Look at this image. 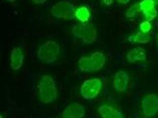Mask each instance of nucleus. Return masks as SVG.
Segmentation results:
<instances>
[{"label": "nucleus", "instance_id": "f257e3e1", "mask_svg": "<svg viewBox=\"0 0 158 118\" xmlns=\"http://www.w3.org/2000/svg\"><path fill=\"white\" fill-rule=\"evenodd\" d=\"M39 95L42 103H52L57 99L56 85L51 76L44 75L41 77L39 85Z\"/></svg>", "mask_w": 158, "mask_h": 118}, {"label": "nucleus", "instance_id": "f03ea898", "mask_svg": "<svg viewBox=\"0 0 158 118\" xmlns=\"http://www.w3.org/2000/svg\"><path fill=\"white\" fill-rule=\"evenodd\" d=\"M60 50L59 44L53 40H49L39 47L37 52V57L43 63L51 64L56 60Z\"/></svg>", "mask_w": 158, "mask_h": 118}, {"label": "nucleus", "instance_id": "7ed1b4c3", "mask_svg": "<svg viewBox=\"0 0 158 118\" xmlns=\"http://www.w3.org/2000/svg\"><path fill=\"white\" fill-rule=\"evenodd\" d=\"M73 35L80 38L85 44H93L97 38L96 27L93 24L81 22L75 24L72 29Z\"/></svg>", "mask_w": 158, "mask_h": 118}, {"label": "nucleus", "instance_id": "20e7f679", "mask_svg": "<svg viewBox=\"0 0 158 118\" xmlns=\"http://www.w3.org/2000/svg\"><path fill=\"white\" fill-rule=\"evenodd\" d=\"M75 6L69 0H62L53 6L51 14L59 19L71 20L75 17Z\"/></svg>", "mask_w": 158, "mask_h": 118}, {"label": "nucleus", "instance_id": "39448f33", "mask_svg": "<svg viewBox=\"0 0 158 118\" xmlns=\"http://www.w3.org/2000/svg\"><path fill=\"white\" fill-rule=\"evenodd\" d=\"M102 87V82L98 78L89 79L83 82L80 93L82 97L86 100H91L97 97Z\"/></svg>", "mask_w": 158, "mask_h": 118}, {"label": "nucleus", "instance_id": "423d86ee", "mask_svg": "<svg viewBox=\"0 0 158 118\" xmlns=\"http://www.w3.org/2000/svg\"><path fill=\"white\" fill-rule=\"evenodd\" d=\"M142 111L146 117H153L158 112V95L150 93L144 96L142 102Z\"/></svg>", "mask_w": 158, "mask_h": 118}, {"label": "nucleus", "instance_id": "0eeeda50", "mask_svg": "<svg viewBox=\"0 0 158 118\" xmlns=\"http://www.w3.org/2000/svg\"><path fill=\"white\" fill-rule=\"evenodd\" d=\"M84 107L78 103L74 102L65 108L61 113L62 118H83L85 116Z\"/></svg>", "mask_w": 158, "mask_h": 118}, {"label": "nucleus", "instance_id": "6e6552de", "mask_svg": "<svg viewBox=\"0 0 158 118\" xmlns=\"http://www.w3.org/2000/svg\"><path fill=\"white\" fill-rule=\"evenodd\" d=\"M129 82V76L127 72L120 70L114 75L113 86L118 92H124L127 90Z\"/></svg>", "mask_w": 158, "mask_h": 118}, {"label": "nucleus", "instance_id": "1a4fd4ad", "mask_svg": "<svg viewBox=\"0 0 158 118\" xmlns=\"http://www.w3.org/2000/svg\"><path fill=\"white\" fill-rule=\"evenodd\" d=\"M155 2L153 0H143L139 4L140 11H142L148 21L154 20L158 14L155 8Z\"/></svg>", "mask_w": 158, "mask_h": 118}, {"label": "nucleus", "instance_id": "9d476101", "mask_svg": "<svg viewBox=\"0 0 158 118\" xmlns=\"http://www.w3.org/2000/svg\"><path fill=\"white\" fill-rule=\"evenodd\" d=\"M24 55L22 49L15 47L13 49L10 56V66L12 70H18L23 65Z\"/></svg>", "mask_w": 158, "mask_h": 118}, {"label": "nucleus", "instance_id": "9b49d317", "mask_svg": "<svg viewBox=\"0 0 158 118\" xmlns=\"http://www.w3.org/2000/svg\"><path fill=\"white\" fill-rule=\"evenodd\" d=\"M97 111L102 118H123L120 111L108 104L101 105Z\"/></svg>", "mask_w": 158, "mask_h": 118}, {"label": "nucleus", "instance_id": "f8f14e48", "mask_svg": "<svg viewBox=\"0 0 158 118\" xmlns=\"http://www.w3.org/2000/svg\"><path fill=\"white\" fill-rule=\"evenodd\" d=\"M126 59L129 63L146 60V54L144 49L142 47H135L127 53Z\"/></svg>", "mask_w": 158, "mask_h": 118}, {"label": "nucleus", "instance_id": "ddd939ff", "mask_svg": "<svg viewBox=\"0 0 158 118\" xmlns=\"http://www.w3.org/2000/svg\"><path fill=\"white\" fill-rule=\"evenodd\" d=\"M94 72L100 70L104 66L106 61V57L104 54L101 52L93 53L89 57Z\"/></svg>", "mask_w": 158, "mask_h": 118}, {"label": "nucleus", "instance_id": "4468645a", "mask_svg": "<svg viewBox=\"0 0 158 118\" xmlns=\"http://www.w3.org/2000/svg\"><path fill=\"white\" fill-rule=\"evenodd\" d=\"M151 39L150 36L143 33L142 32H137L136 34L131 35L128 38V41L132 44L140 43V44H146L149 42Z\"/></svg>", "mask_w": 158, "mask_h": 118}, {"label": "nucleus", "instance_id": "2eb2a0df", "mask_svg": "<svg viewBox=\"0 0 158 118\" xmlns=\"http://www.w3.org/2000/svg\"><path fill=\"white\" fill-rule=\"evenodd\" d=\"M90 16V12L85 6L78 8L75 12V17L81 22H88Z\"/></svg>", "mask_w": 158, "mask_h": 118}, {"label": "nucleus", "instance_id": "dca6fc26", "mask_svg": "<svg viewBox=\"0 0 158 118\" xmlns=\"http://www.w3.org/2000/svg\"><path fill=\"white\" fill-rule=\"evenodd\" d=\"M78 67L79 70L82 72L89 73L94 72L90 58L89 57L83 56L78 60Z\"/></svg>", "mask_w": 158, "mask_h": 118}, {"label": "nucleus", "instance_id": "f3484780", "mask_svg": "<svg viewBox=\"0 0 158 118\" xmlns=\"http://www.w3.org/2000/svg\"><path fill=\"white\" fill-rule=\"evenodd\" d=\"M140 11L139 4H135L130 6L126 12V16L127 18H131L135 17L136 15Z\"/></svg>", "mask_w": 158, "mask_h": 118}, {"label": "nucleus", "instance_id": "a211bd4d", "mask_svg": "<svg viewBox=\"0 0 158 118\" xmlns=\"http://www.w3.org/2000/svg\"><path fill=\"white\" fill-rule=\"evenodd\" d=\"M151 28H152V26H151V22H149V21H146V22H142L140 25V30L141 32H142L144 34H146L148 32H149L151 30Z\"/></svg>", "mask_w": 158, "mask_h": 118}, {"label": "nucleus", "instance_id": "6ab92c4d", "mask_svg": "<svg viewBox=\"0 0 158 118\" xmlns=\"http://www.w3.org/2000/svg\"><path fill=\"white\" fill-rule=\"evenodd\" d=\"M31 1L36 4H43L46 2L47 0H31Z\"/></svg>", "mask_w": 158, "mask_h": 118}, {"label": "nucleus", "instance_id": "aec40b11", "mask_svg": "<svg viewBox=\"0 0 158 118\" xmlns=\"http://www.w3.org/2000/svg\"><path fill=\"white\" fill-rule=\"evenodd\" d=\"M103 2L107 6H110V5L112 4L113 0H102Z\"/></svg>", "mask_w": 158, "mask_h": 118}, {"label": "nucleus", "instance_id": "412c9836", "mask_svg": "<svg viewBox=\"0 0 158 118\" xmlns=\"http://www.w3.org/2000/svg\"><path fill=\"white\" fill-rule=\"evenodd\" d=\"M117 2L120 4H126L129 2L130 0H116Z\"/></svg>", "mask_w": 158, "mask_h": 118}, {"label": "nucleus", "instance_id": "4be33fe9", "mask_svg": "<svg viewBox=\"0 0 158 118\" xmlns=\"http://www.w3.org/2000/svg\"><path fill=\"white\" fill-rule=\"evenodd\" d=\"M6 1H7L8 2H14L16 0H6Z\"/></svg>", "mask_w": 158, "mask_h": 118}, {"label": "nucleus", "instance_id": "5701e85b", "mask_svg": "<svg viewBox=\"0 0 158 118\" xmlns=\"http://www.w3.org/2000/svg\"><path fill=\"white\" fill-rule=\"evenodd\" d=\"M153 1H154V2H155V4H157L158 5V0H153Z\"/></svg>", "mask_w": 158, "mask_h": 118}, {"label": "nucleus", "instance_id": "b1692460", "mask_svg": "<svg viewBox=\"0 0 158 118\" xmlns=\"http://www.w3.org/2000/svg\"></svg>", "mask_w": 158, "mask_h": 118}]
</instances>
